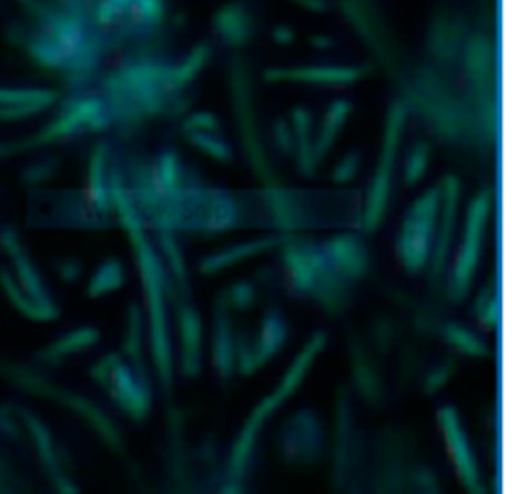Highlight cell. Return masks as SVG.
<instances>
[{"label": "cell", "mask_w": 512, "mask_h": 494, "mask_svg": "<svg viewBox=\"0 0 512 494\" xmlns=\"http://www.w3.org/2000/svg\"><path fill=\"white\" fill-rule=\"evenodd\" d=\"M110 118L112 110L104 100L96 96H82L64 106L62 112L48 126H44L34 138H30V144H46L76 136L80 132H94L104 128Z\"/></svg>", "instance_id": "obj_1"}, {"label": "cell", "mask_w": 512, "mask_h": 494, "mask_svg": "<svg viewBox=\"0 0 512 494\" xmlns=\"http://www.w3.org/2000/svg\"><path fill=\"white\" fill-rule=\"evenodd\" d=\"M438 204L440 190L432 188L424 192L406 214L404 228L400 234V254L404 264L412 270H418L428 260Z\"/></svg>", "instance_id": "obj_2"}, {"label": "cell", "mask_w": 512, "mask_h": 494, "mask_svg": "<svg viewBox=\"0 0 512 494\" xmlns=\"http://www.w3.org/2000/svg\"><path fill=\"white\" fill-rule=\"evenodd\" d=\"M402 126H404V106L396 102L390 112H388V124L384 130V144L376 168V176L372 182L370 190V200H368V210H366V222L376 224L380 218L382 208L386 206V196L390 190V178H392V168L396 162V152L402 136Z\"/></svg>", "instance_id": "obj_3"}, {"label": "cell", "mask_w": 512, "mask_h": 494, "mask_svg": "<svg viewBox=\"0 0 512 494\" xmlns=\"http://www.w3.org/2000/svg\"><path fill=\"white\" fill-rule=\"evenodd\" d=\"M58 100V92L42 86H6L0 84V120L20 122L36 116Z\"/></svg>", "instance_id": "obj_4"}, {"label": "cell", "mask_w": 512, "mask_h": 494, "mask_svg": "<svg viewBox=\"0 0 512 494\" xmlns=\"http://www.w3.org/2000/svg\"><path fill=\"white\" fill-rule=\"evenodd\" d=\"M488 194H480L476 196V200L472 202L470 210H468V224H466V234H464V244L460 248L458 254V262H456V280L460 284H466L468 278L472 276V270L476 266V256H478V246H480V236H482V228L486 222V214H488Z\"/></svg>", "instance_id": "obj_5"}, {"label": "cell", "mask_w": 512, "mask_h": 494, "mask_svg": "<svg viewBox=\"0 0 512 494\" xmlns=\"http://www.w3.org/2000/svg\"><path fill=\"white\" fill-rule=\"evenodd\" d=\"M362 76V70L350 66H304V68H270L268 80L308 82V84H350Z\"/></svg>", "instance_id": "obj_6"}, {"label": "cell", "mask_w": 512, "mask_h": 494, "mask_svg": "<svg viewBox=\"0 0 512 494\" xmlns=\"http://www.w3.org/2000/svg\"><path fill=\"white\" fill-rule=\"evenodd\" d=\"M88 194L94 206H104L112 198V176L108 172V148L106 144H100L92 158L88 168Z\"/></svg>", "instance_id": "obj_7"}, {"label": "cell", "mask_w": 512, "mask_h": 494, "mask_svg": "<svg viewBox=\"0 0 512 494\" xmlns=\"http://www.w3.org/2000/svg\"><path fill=\"white\" fill-rule=\"evenodd\" d=\"M216 30L232 44H246L252 36L250 16L238 4H228L216 14Z\"/></svg>", "instance_id": "obj_8"}, {"label": "cell", "mask_w": 512, "mask_h": 494, "mask_svg": "<svg viewBox=\"0 0 512 494\" xmlns=\"http://www.w3.org/2000/svg\"><path fill=\"white\" fill-rule=\"evenodd\" d=\"M350 112V104L346 100H336L330 104L328 112L324 114V120L320 124V130L316 134L314 142V160L318 162L332 146V142L336 140V134L340 132L346 116Z\"/></svg>", "instance_id": "obj_9"}, {"label": "cell", "mask_w": 512, "mask_h": 494, "mask_svg": "<svg viewBox=\"0 0 512 494\" xmlns=\"http://www.w3.org/2000/svg\"><path fill=\"white\" fill-rule=\"evenodd\" d=\"M186 136L190 138L192 144H196L200 150L208 152L210 156L218 158V160H230L232 158V150L228 148V144L218 136V132H186Z\"/></svg>", "instance_id": "obj_10"}, {"label": "cell", "mask_w": 512, "mask_h": 494, "mask_svg": "<svg viewBox=\"0 0 512 494\" xmlns=\"http://www.w3.org/2000/svg\"><path fill=\"white\" fill-rule=\"evenodd\" d=\"M428 144L426 142H418L412 146V150L406 156L404 162V180L406 184H414L416 180H420V176L424 174L426 166H428Z\"/></svg>", "instance_id": "obj_11"}, {"label": "cell", "mask_w": 512, "mask_h": 494, "mask_svg": "<svg viewBox=\"0 0 512 494\" xmlns=\"http://www.w3.org/2000/svg\"><path fill=\"white\" fill-rule=\"evenodd\" d=\"M122 280V270L116 260H108L100 266V270L90 280V294H102L110 288H116Z\"/></svg>", "instance_id": "obj_12"}, {"label": "cell", "mask_w": 512, "mask_h": 494, "mask_svg": "<svg viewBox=\"0 0 512 494\" xmlns=\"http://www.w3.org/2000/svg\"><path fill=\"white\" fill-rule=\"evenodd\" d=\"M356 166H358V154H356V152L346 154L344 160L336 166L334 178H338V180H348V178H352L354 172H356Z\"/></svg>", "instance_id": "obj_13"}, {"label": "cell", "mask_w": 512, "mask_h": 494, "mask_svg": "<svg viewBox=\"0 0 512 494\" xmlns=\"http://www.w3.org/2000/svg\"><path fill=\"white\" fill-rule=\"evenodd\" d=\"M12 150H16V148H14V146H10V144H4V142H0V160H2V158H6V156L12 152Z\"/></svg>", "instance_id": "obj_14"}]
</instances>
